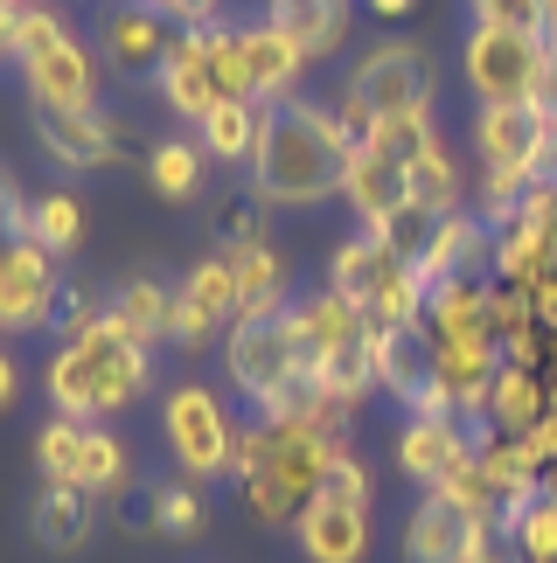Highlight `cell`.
<instances>
[{"instance_id":"obj_1","label":"cell","mask_w":557,"mask_h":563,"mask_svg":"<svg viewBox=\"0 0 557 563\" xmlns=\"http://www.w3.org/2000/svg\"><path fill=\"white\" fill-rule=\"evenodd\" d=\"M349 154L356 146L341 140V125L320 112V104L278 98L259 119V146H251V181H259V202H328V195L349 181Z\"/></svg>"},{"instance_id":"obj_2","label":"cell","mask_w":557,"mask_h":563,"mask_svg":"<svg viewBox=\"0 0 557 563\" xmlns=\"http://www.w3.org/2000/svg\"><path fill=\"white\" fill-rule=\"evenodd\" d=\"M146 341L105 307L98 320H84L70 334V349L50 362V397L63 418H91V410H119L146 389Z\"/></svg>"},{"instance_id":"obj_3","label":"cell","mask_w":557,"mask_h":563,"mask_svg":"<svg viewBox=\"0 0 557 563\" xmlns=\"http://www.w3.org/2000/svg\"><path fill=\"white\" fill-rule=\"evenodd\" d=\"M335 452H349V445H328L314 431H286V424H251V431H238L230 473L244 481L251 508L265 522H299L320 501V473H328Z\"/></svg>"},{"instance_id":"obj_4","label":"cell","mask_w":557,"mask_h":563,"mask_svg":"<svg viewBox=\"0 0 557 563\" xmlns=\"http://www.w3.org/2000/svg\"><path fill=\"white\" fill-rule=\"evenodd\" d=\"M412 112H433V63H425L418 42H383L356 63L349 77V98H341V140L362 146L376 119H412Z\"/></svg>"},{"instance_id":"obj_5","label":"cell","mask_w":557,"mask_h":563,"mask_svg":"<svg viewBox=\"0 0 557 563\" xmlns=\"http://www.w3.org/2000/svg\"><path fill=\"white\" fill-rule=\"evenodd\" d=\"M223 362H230V383L244 397H272L278 383L299 376V349H293V307H259L244 313L238 328L223 334Z\"/></svg>"},{"instance_id":"obj_6","label":"cell","mask_w":557,"mask_h":563,"mask_svg":"<svg viewBox=\"0 0 557 563\" xmlns=\"http://www.w3.org/2000/svg\"><path fill=\"white\" fill-rule=\"evenodd\" d=\"M550 42L516 35V29H474L467 35V84H474L481 104H529V84H537Z\"/></svg>"},{"instance_id":"obj_7","label":"cell","mask_w":557,"mask_h":563,"mask_svg":"<svg viewBox=\"0 0 557 563\" xmlns=\"http://www.w3.org/2000/svg\"><path fill=\"white\" fill-rule=\"evenodd\" d=\"M167 445H175V460L196 473H223L230 452H238V424H230L223 397H209V389H167Z\"/></svg>"},{"instance_id":"obj_8","label":"cell","mask_w":557,"mask_h":563,"mask_svg":"<svg viewBox=\"0 0 557 563\" xmlns=\"http://www.w3.org/2000/svg\"><path fill=\"white\" fill-rule=\"evenodd\" d=\"M56 313V251L35 236H8L0 244V328H42Z\"/></svg>"},{"instance_id":"obj_9","label":"cell","mask_w":557,"mask_h":563,"mask_svg":"<svg viewBox=\"0 0 557 563\" xmlns=\"http://www.w3.org/2000/svg\"><path fill=\"white\" fill-rule=\"evenodd\" d=\"M376 389L404 397L412 410H446V389H439V334L425 328H397V334H376Z\"/></svg>"},{"instance_id":"obj_10","label":"cell","mask_w":557,"mask_h":563,"mask_svg":"<svg viewBox=\"0 0 557 563\" xmlns=\"http://www.w3.org/2000/svg\"><path fill=\"white\" fill-rule=\"evenodd\" d=\"M481 536H488V515H474L467 501H454L439 487H425V501L404 522V556L412 563H467Z\"/></svg>"},{"instance_id":"obj_11","label":"cell","mask_w":557,"mask_h":563,"mask_svg":"<svg viewBox=\"0 0 557 563\" xmlns=\"http://www.w3.org/2000/svg\"><path fill=\"white\" fill-rule=\"evenodd\" d=\"M467 452H474V431H467L454 410H412V424H404V439H397V466L412 473V481L439 487Z\"/></svg>"},{"instance_id":"obj_12","label":"cell","mask_w":557,"mask_h":563,"mask_svg":"<svg viewBox=\"0 0 557 563\" xmlns=\"http://www.w3.org/2000/svg\"><path fill=\"white\" fill-rule=\"evenodd\" d=\"M293 536H299V550H307V563H362L370 556V508L320 494V501L293 522Z\"/></svg>"},{"instance_id":"obj_13","label":"cell","mask_w":557,"mask_h":563,"mask_svg":"<svg viewBox=\"0 0 557 563\" xmlns=\"http://www.w3.org/2000/svg\"><path fill=\"white\" fill-rule=\"evenodd\" d=\"M550 418V383L544 369H516V362H502L495 369V389H488V431L495 439H523V431H537Z\"/></svg>"},{"instance_id":"obj_14","label":"cell","mask_w":557,"mask_h":563,"mask_svg":"<svg viewBox=\"0 0 557 563\" xmlns=\"http://www.w3.org/2000/svg\"><path fill=\"white\" fill-rule=\"evenodd\" d=\"M161 91H167V104H175L182 119H196V125L223 104L217 70H209V56H203V29L175 35V49H167V63H161Z\"/></svg>"},{"instance_id":"obj_15","label":"cell","mask_w":557,"mask_h":563,"mask_svg":"<svg viewBox=\"0 0 557 563\" xmlns=\"http://www.w3.org/2000/svg\"><path fill=\"white\" fill-rule=\"evenodd\" d=\"M397 272H404V265H397V251L383 244L376 230H362L356 244H341V251H335V265H328V292H341L349 307L370 313V307H376V292L391 286Z\"/></svg>"},{"instance_id":"obj_16","label":"cell","mask_w":557,"mask_h":563,"mask_svg":"<svg viewBox=\"0 0 557 563\" xmlns=\"http://www.w3.org/2000/svg\"><path fill=\"white\" fill-rule=\"evenodd\" d=\"M98 494H84L70 481H50L35 494V508H29V529H35V543L42 550H84L91 543V529H98Z\"/></svg>"},{"instance_id":"obj_17","label":"cell","mask_w":557,"mask_h":563,"mask_svg":"<svg viewBox=\"0 0 557 563\" xmlns=\"http://www.w3.org/2000/svg\"><path fill=\"white\" fill-rule=\"evenodd\" d=\"M35 133H42V146H50L63 167H105L119 154L112 125L98 119V104L91 112H50V104H35Z\"/></svg>"},{"instance_id":"obj_18","label":"cell","mask_w":557,"mask_h":563,"mask_svg":"<svg viewBox=\"0 0 557 563\" xmlns=\"http://www.w3.org/2000/svg\"><path fill=\"white\" fill-rule=\"evenodd\" d=\"M341 195H349L356 216L376 230V223H391V216L412 202V175H404L397 161L370 154V146H356V154H349V181H341Z\"/></svg>"},{"instance_id":"obj_19","label":"cell","mask_w":557,"mask_h":563,"mask_svg":"<svg viewBox=\"0 0 557 563\" xmlns=\"http://www.w3.org/2000/svg\"><path fill=\"white\" fill-rule=\"evenodd\" d=\"M91 84H98L91 77V56H84L70 35H63L50 56L29 63V98L50 104V112H91Z\"/></svg>"},{"instance_id":"obj_20","label":"cell","mask_w":557,"mask_h":563,"mask_svg":"<svg viewBox=\"0 0 557 563\" xmlns=\"http://www.w3.org/2000/svg\"><path fill=\"white\" fill-rule=\"evenodd\" d=\"M425 328L439 341H481V349H495V328H488V278H446V286H433Z\"/></svg>"},{"instance_id":"obj_21","label":"cell","mask_w":557,"mask_h":563,"mask_svg":"<svg viewBox=\"0 0 557 563\" xmlns=\"http://www.w3.org/2000/svg\"><path fill=\"white\" fill-rule=\"evenodd\" d=\"M272 29L314 63V56L341 49V35H349V8H341V0H278V8H272Z\"/></svg>"},{"instance_id":"obj_22","label":"cell","mask_w":557,"mask_h":563,"mask_svg":"<svg viewBox=\"0 0 557 563\" xmlns=\"http://www.w3.org/2000/svg\"><path fill=\"white\" fill-rule=\"evenodd\" d=\"M299 70H307V56H299L272 21H265V29H244V77H251V98H259V104H278L293 91Z\"/></svg>"},{"instance_id":"obj_23","label":"cell","mask_w":557,"mask_h":563,"mask_svg":"<svg viewBox=\"0 0 557 563\" xmlns=\"http://www.w3.org/2000/svg\"><path fill=\"white\" fill-rule=\"evenodd\" d=\"M167 49H175V42H167L154 8H119L105 21V56H112V70H161Z\"/></svg>"},{"instance_id":"obj_24","label":"cell","mask_w":557,"mask_h":563,"mask_svg":"<svg viewBox=\"0 0 557 563\" xmlns=\"http://www.w3.org/2000/svg\"><path fill=\"white\" fill-rule=\"evenodd\" d=\"M223 265H230V278H238V292H244V313H259V307H286V265L265 251V236H230V244L217 251Z\"/></svg>"},{"instance_id":"obj_25","label":"cell","mask_w":557,"mask_h":563,"mask_svg":"<svg viewBox=\"0 0 557 563\" xmlns=\"http://www.w3.org/2000/svg\"><path fill=\"white\" fill-rule=\"evenodd\" d=\"M259 119H265V104L223 98L217 112L203 119V146H209V154H223V161H251V146H259Z\"/></svg>"},{"instance_id":"obj_26","label":"cell","mask_w":557,"mask_h":563,"mask_svg":"<svg viewBox=\"0 0 557 563\" xmlns=\"http://www.w3.org/2000/svg\"><path fill=\"white\" fill-rule=\"evenodd\" d=\"M412 175V202L418 209H433V216H460V167L446 146H425V154L404 167Z\"/></svg>"},{"instance_id":"obj_27","label":"cell","mask_w":557,"mask_h":563,"mask_svg":"<svg viewBox=\"0 0 557 563\" xmlns=\"http://www.w3.org/2000/svg\"><path fill=\"white\" fill-rule=\"evenodd\" d=\"M439 230H446V216H433V209H418V202H404L391 223H376V236L397 251V265H412V272H425V257H433V244H439Z\"/></svg>"},{"instance_id":"obj_28","label":"cell","mask_w":557,"mask_h":563,"mask_svg":"<svg viewBox=\"0 0 557 563\" xmlns=\"http://www.w3.org/2000/svg\"><path fill=\"white\" fill-rule=\"evenodd\" d=\"M29 236H35V244H50L56 257L63 251H77L84 244V202H77V195H35V202H29Z\"/></svg>"},{"instance_id":"obj_29","label":"cell","mask_w":557,"mask_h":563,"mask_svg":"<svg viewBox=\"0 0 557 563\" xmlns=\"http://www.w3.org/2000/svg\"><path fill=\"white\" fill-rule=\"evenodd\" d=\"M112 313H119L140 341H167V320H175V292H161L154 278H133V286H119Z\"/></svg>"},{"instance_id":"obj_30","label":"cell","mask_w":557,"mask_h":563,"mask_svg":"<svg viewBox=\"0 0 557 563\" xmlns=\"http://www.w3.org/2000/svg\"><path fill=\"white\" fill-rule=\"evenodd\" d=\"M119 481H133V473H125V445L112 439V431H91L84 424V452H77V481L70 487H84V494H112Z\"/></svg>"},{"instance_id":"obj_31","label":"cell","mask_w":557,"mask_h":563,"mask_svg":"<svg viewBox=\"0 0 557 563\" xmlns=\"http://www.w3.org/2000/svg\"><path fill=\"white\" fill-rule=\"evenodd\" d=\"M182 299H196V307H203V313H217L223 328H238V320H244V292H238V278H230L223 257H203V265L188 272Z\"/></svg>"},{"instance_id":"obj_32","label":"cell","mask_w":557,"mask_h":563,"mask_svg":"<svg viewBox=\"0 0 557 563\" xmlns=\"http://www.w3.org/2000/svg\"><path fill=\"white\" fill-rule=\"evenodd\" d=\"M362 146L383 154V161H397V167H412L425 146H439V133H433V119H425V112H412V119H376L370 133H362Z\"/></svg>"},{"instance_id":"obj_33","label":"cell","mask_w":557,"mask_h":563,"mask_svg":"<svg viewBox=\"0 0 557 563\" xmlns=\"http://www.w3.org/2000/svg\"><path fill=\"white\" fill-rule=\"evenodd\" d=\"M146 181H154L167 202H188V195L203 188V154H196V146H182V140H167V146L146 154Z\"/></svg>"},{"instance_id":"obj_34","label":"cell","mask_w":557,"mask_h":563,"mask_svg":"<svg viewBox=\"0 0 557 563\" xmlns=\"http://www.w3.org/2000/svg\"><path fill=\"white\" fill-rule=\"evenodd\" d=\"M77 452H84V418H56L35 431V460H42V473L50 481H77Z\"/></svg>"},{"instance_id":"obj_35","label":"cell","mask_w":557,"mask_h":563,"mask_svg":"<svg viewBox=\"0 0 557 563\" xmlns=\"http://www.w3.org/2000/svg\"><path fill=\"white\" fill-rule=\"evenodd\" d=\"M481 29H516V35H537L557 42V21H550V0H474Z\"/></svg>"},{"instance_id":"obj_36","label":"cell","mask_w":557,"mask_h":563,"mask_svg":"<svg viewBox=\"0 0 557 563\" xmlns=\"http://www.w3.org/2000/svg\"><path fill=\"white\" fill-rule=\"evenodd\" d=\"M516 223L537 236V257H544V278H557V181H537L523 195V209H516Z\"/></svg>"},{"instance_id":"obj_37","label":"cell","mask_w":557,"mask_h":563,"mask_svg":"<svg viewBox=\"0 0 557 563\" xmlns=\"http://www.w3.org/2000/svg\"><path fill=\"white\" fill-rule=\"evenodd\" d=\"M509 543H516L523 563H557V508L550 501H529L516 522H509Z\"/></svg>"},{"instance_id":"obj_38","label":"cell","mask_w":557,"mask_h":563,"mask_svg":"<svg viewBox=\"0 0 557 563\" xmlns=\"http://www.w3.org/2000/svg\"><path fill=\"white\" fill-rule=\"evenodd\" d=\"M112 522L125 529V536H154L161 529V487H146V481H119L112 494Z\"/></svg>"},{"instance_id":"obj_39","label":"cell","mask_w":557,"mask_h":563,"mask_svg":"<svg viewBox=\"0 0 557 563\" xmlns=\"http://www.w3.org/2000/svg\"><path fill=\"white\" fill-rule=\"evenodd\" d=\"M63 35H70V29H63V21H56L50 8H29V14L14 21V42H8V56L21 63V70H29V63H35V56H50Z\"/></svg>"},{"instance_id":"obj_40","label":"cell","mask_w":557,"mask_h":563,"mask_svg":"<svg viewBox=\"0 0 557 563\" xmlns=\"http://www.w3.org/2000/svg\"><path fill=\"white\" fill-rule=\"evenodd\" d=\"M223 334H230V328H223L217 313H203L196 299H182V292H175V320H167V341H175V349L196 355V349H209V341H223Z\"/></svg>"},{"instance_id":"obj_41","label":"cell","mask_w":557,"mask_h":563,"mask_svg":"<svg viewBox=\"0 0 557 563\" xmlns=\"http://www.w3.org/2000/svg\"><path fill=\"white\" fill-rule=\"evenodd\" d=\"M320 494H335V501H362V508H370V466H362L356 452H335L328 473H320Z\"/></svg>"},{"instance_id":"obj_42","label":"cell","mask_w":557,"mask_h":563,"mask_svg":"<svg viewBox=\"0 0 557 563\" xmlns=\"http://www.w3.org/2000/svg\"><path fill=\"white\" fill-rule=\"evenodd\" d=\"M161 529L167 536H196L203 529V494L196 487H161Z\"/></svg>"},{"instance_id":"obj_43","label":"cell","mask_w":557,"mask_h":563,"mask_svg":"<svg viewBox=\"0 0 557 563\" xmlns=\"http://www.w3.org/2000/svg\"><path fill=\"white\" fill-rule=\"evenodd\" d=\"M529 104H537V112L557 125V42L544 49V63H537V84H529Z\"/></svg>"},{"instance_id":"obj_44","label":"cell","mask_w":557,"mask_h":563,"mask_svg":"<svg viewBox=\"0 0 557 563\" xmlns=\"http://www.w3.org/2000/svg\"><path fill=\"white\" fill-rule=\"evenodd\" d=\"M167 14H182L188 29H203V21H217V0H161Z\"/></svg>"},{"instance_id":"obj_45","label":"cell","mask_w":557,"mask_h":563,"mask_svg":"<svg viewBox=\"0 0 557 563\" xmlns=\"http://www.w3.org/2000/svg\"><path fill=\"white\" fill-rule=\"evenodd\" d=\"M537 328L557 334V278H544V286H537Z\"/></svg>"},{"instance_id":"obj_46","label":"cell","mask_w":557,"mask_h":563,"mask_svg":"<svg viewBox=\"0 0 557 563\" xmlns=\"http://www.w3.org/2000/svg\"><path fill=\"white\" fill-rule=\"evenodd\" d=\"M370 8H376L383 21H397V14H412V8H418V0H370Z\"/></svg>"},{"instance_id":"obj_47","label":"cell","mask_w":557,"mask_h":563,"mask_svg":"<svg viewBox=\"0 0 557 563\" xmlns=\"http://www.w3.org/2000/svg\"><path fill=\"white\" fill-rule=\"evenodd\" d=\"M8 404H14V362L0 355V410H8Z\"/></svg>"},{"instance_id":"obj_48","label":"cell","mask_w":557,"mask_h":563,"mask_svg":"<svg viewBox=\"0 0 557 563\" xmlns=\"http://www.w3.org/2000/svg\"><path fill=\"white\" fill-rule=\"evenodd\" d=\"M537 501H550V508H557V466H544V487H537Z\"/></svg>"},{"instance_id":"obj_49","label":"cell","mask_w":557,"mask_h":563,"mask_svg":"<svg viewBox=\"0 0 557 563\" xmlns=\"http://www.w3.org/2000/svg\"><path fill=\"white\" fill-rule=\"evenodd\" d=\"M8 209H14V195H8V188H0V230H8Z\"/></svg>"}]
</instances>
